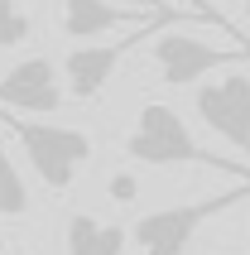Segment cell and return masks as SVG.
Returning a JSON list of instances; mask_svg holds the SVG:
<instances>
[{
	"instance_id": "1",
	"label": "cell",
	"mask_w": 250,
	"mask_h": 255,
	"mask_svg": "<svg viewBox=\"0 0 250 255\" xmlns=\"http://www.w3.org/2000/svg\"><path fill=\"white\" fill-rule=\"evenodd\" d=\"M125 154L135 164H149V169H173V164H197V169H212V173H226V178H241L250 183V169L236 164V159H222L202 149L193 140V130L168 101H144L135 116V130L125 135Z\"/></svg>"
},
{
	"instance_id": "2",
	"label": "cell",
	"mask_w": 250,
	"mask_h": 255,
	"mask_svg": "<svg viewBox=\"0 0 250 255\" xmlns=\"http://www.w3.org/2000/svg\"><path fill=\"white\" fill-rule=\"evenodd\" d=\"M0 126L19 140L29 169L39 173V183L48 188V193H68V188L77 183L82 164L92 159V135H87V130L29 121V116H14V111H0Z\"/></svg>"
},
{
	"instance_id": "3",
	"label": "cell",
	"mask_w": 250,
	"mask_h": 255,
	"mask_svg": "<svg viewBox=\"0 0 250 255\" xmlns=\"http://www.w3.org/2000/svg\"><path fill=\"white\" fill-rule=\"evenodd\" d=\"M241 202H250V183H236V188H226V193H217V198H197V202H178V207L144 212V217H135L130 236H135L139 255H188L197 231L207 227L212 217L241 207Z\"/></svg>"
},
{
	"instance_id": "4",
	"label": "cell",
	"mask_w": 250,
	"mask_h": 255,
	"mask_svg": "<svg viewBox=\"0 0 250 255\" xmlns=\"http://www.w3.org/2000/svg\"><path fill=\"white\" fill-rule=\"evenodd\" d=\"M178 19H202V14H188V10H168V14H159V19H149V24H139V29H130L125 39H116V43H82V48H72L68 58H63V77H68V97L72 101H97L101 97V87L111 82V72L121 68V58L130 53V48H139L144 39H154V34H164V29H178ZM202 24H212V19H202ZM222 29V24H217ZM231 34V29H226ZM236 39V34H231ZM241 43V39H236ZM250 48V43H246Z\"/></svg>"
},
{
	"instance_id": "5",
	"label": "cell",
	"mask_w": 250,
	"mask_h": 255,
	"mask_svg": "<svg viewBox=\"0 0 250 255\" xmlns=\"http://www.w3.org/2000/svg\"><path fill=\"white\" fill-rule=\"evenodd\" d=\"M154 68H159V82L164 87H202V77L217 68H231V63H246V48H217V43H202L183 29H164L149 48Z\"/></svg>"
},
{
	"instance_id": "6",
	"label": "cell",
	"mask_w": 250,
	"mask_h": 255,
	"mask_svg": "<svg viewBox=\"0 0 250 255\" xmlns=\"http://www.w3.org/2000/svg\"><path fill=\"white\" fill-rule=\"evenodd\" d=\"M193 106L212 135H222L231 149L250 159V72H226L217 82H202Z\"/></svg>"
},
{
	"instance_id": "7",
	"label": "cell",
	"mask_w": 250,
	"mask_h": 255,
	"mask_svg": "<svg viewBox=\"0 0 250 255\" xmlns=\"http://www.w3.org/2000/svg\"><path fill=\"white\" fill-rule=\"evenodd\" d=\"M68 101V92L58 87V68H53V58H19L5 77H0V111H29V116H48L58 111Z\"/></svg>"
},
{
	"instance_id": "8",
	"label": "cell",
	"mask_w": 250,
	"mask_h": 255,
	"mask_svg": "<svg viewBox=\"0 0 250 255\" xmlns=\"http://www.w3.org/2000/svg\"><path fill=\"white\" fill-rule=\"evenodd\" d=\"M159 14H139L125 10V5H111V0H63V34L68 39H97V34H111L121 24H149Z\"/></svg>"
},
{
	"instance_id": "9",
	"label": "cell",
	"mask_w": 250,
	"mask_h": 255,
	"mask_svg": "<svg viewBox=\"0 0 250 255\" xmlns=\"http://www.w3.org/2000/svg\"><path fill=\"white\" fill-rule=\"evenodd\" d=\"M68 255H125L130 227L121 222H97L92 212H68Z\"/></svg>"
},
{
	"instance_id": "10",
	"label": "cell",
	"mask_w": 250,
	"mask_h": 255,
	"mask_svg": "<svg viewBox=\"0 0 250 255\" xmlns=\"http://www.w3.org/2000/svg\"><path fill=\"white\" fill-rule=\"evenodd\" d=\"M29 212V188L14 169V159L5 154V144H0V217H24Z\"/></svg>"
},
{
	"instance_id": "11",
	"label": "cell",
	"mask_w": 250,
	"mask_h": 255,
	"mask_svg": "<svg viewBox=\"0 0 250 255\" xmlns=\"http://www.w3.org/2000/svg\"><path fill=\"white\" fill-rule=\"evenodd\" d=\"M34 34V19L19 10V0H0V48H19Z\"/></svg>"
},
{
	"instance_id": "12",
	"label": "cell",
	"mask_w": 250,
	"mask_h": 255,
	"mask_svg": "<svg viewBox=\"0 0 250 255\" xmlns=\"http://www.w3.org/2000/svg\"><path fill=\"white\" fill-rule=\"evenodd\" d=\"M125 10H139V14H168L164 0H125Z\"/></svg>"
},
{
	"instance_id": "13",
	"label": "cell",
	"mask_w": 250,
	"mask_h": 255,
	"mask_svg": "<svg viewBox=\"0 0 250 255\" xmlns=\"http://www.w3.org/2000/svg\"><path fill=\"white\" fill-rule=\"evenodd\" d=\"M111 193H116V198H135V183H130V178H116Z\"/></svg>"
},
{
	"instance_id": "14",
	"label": "cell",
	"mask_w": 250,
	"mask_h": 255,
	"mask_svg": "<svg viewBox=\"0 0 250 255\" xmlns=\"http://www.w3.org/2000/svg\"><path fill=\"white\" fill-rule=\"evenodd\" d=\"M188 5H193L197 14H207V19H222V14H217V10H207V5H202V0H188Z\"/></svg>"
},
{
	"instance_id": "15",
	"label": "cell",
	"mask_w": 250,
	"mask_h": 255,
	"mask_svg": "<svg viewBox=\"0 0 250 255\" xmlns=\"http://www.w3.org/2000/svg\"><path fill=\"white\" fill-rule=\"evenodd\" d=\"M246 24H250V0H246Z\"/></svg>"
}]
</instances>
